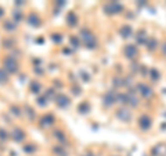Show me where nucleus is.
Returning <instances> with one entry per match:
<instances>
[{"label":"nucleus","instance_id":"obj_1","mask_svg":"<svg viewBox=\"0 0 166 156\" xmlns=\"http://www.w3.org/2000/svg\"><path fill=\"white\" fill-rule=\"evenodd\" d=\"M80 39H82V42H83V45L86 46V48H89V49H93V48H96V39H94V35L89 29H82L80 31Z\"/></svg>","mask_w":166,"mask_h":156},{"label":"nucleus","instance_id":"obj_2","mask_svg":"<svg viewBox=\"0 0 166 156\" xmlns=\"http://www.w3.org/2000/svg\"><path fill=\"white\" fill-rule=\"evenodd\" d=\"M3 66H4V70L7 73H10V74H15L17 71H18V63H17V60L14 57H6L4 61H3Z\"/></svg>","mask_w":166,"mask_h":156},{"label":"nucleus","instance_id":"obj_3","mask_svg":"<svg viewBox=\"0 0 166 156\" xmlns=\"http://www.w3.org/2000/svg\"><path fill=\"white\" fill-rule=\"evenodd\" d=\"M56 103H57L58 108L65 109V108H68V106H69L71 99H69L67 95H64V93H58L57 96H56Z\"/></svg>","mask_w":166,"mask_h":156},{"label":"nucleus","instance_id":"obj_4","mask_svg":"<svg viewBox=\"0 0 166 156\" xmlns=\"http://www.w3.org/2000/svg\"><path fill=\"white\" fill-rule=\"evenodd\" d=\"M26 22H28L31 27L37 28V27H40L42 20L39 18V16H37V14H35V13H31V14L28 16V18H26Z\"/></svg>","mask_w":166,"mask_h":156},{"label":"nucleus","instance_id":"obj_5","mask_svg":"<svg viewBox=\"0 0 166 156\" xmlns=\"http://www.w3.org/2000/svg\"><path fill=\"white\" fill-rule=\"evenodd\" d=\"M116 99H118V96H116V95H115L112 91L108 92V93H107V95L103 98L104 105H105V106H112V105L116 102Z\"/></svg>","mask_w":166,"mask_h":156},{"label":"nucleus","instance_id":"obj_6","mask_svg":"<svg viewBox=\"0 0 166 156\" xmlns=\"http://www.w3.org/2000/svg\"><path fill=\"white\" fill-rule=\"evenodd\" d=\"M104 10L107 11L108 14H115V13L122 10V6L118 4V3H109V4H107L104 7Z\"/></svg>","mask_w":166,"mask_h":156},{"label":"nucleus","instance_id":"obj_7","mask_svg":"<svg viewBox=\"0 0 166 156\" xmlns=\"http://www.w3.org/2000/svg\"><path fill=\"white\" fill-rule=\"evenodd\" d=\"M54 124V116L53 114H46L40 118V125L42 127H50Z\"/></svg>","mask_w":166,"mask_h":156},{"label":"nucleus","instance_id":"obj_8","mask_svg":"<svg viewBox=\"0 0 166 156\" xmlns=\"http://www.w3.org/2000/svg\"><path fill=\"white\" fill-rule=\"evenodd\" d=\"M11 135H13V140L17 141V142H21V141H24V138H25V132L20 128H14Z\"/></svg>","mask_w":166,"mask_h":156},{"label":"nucleus","instance_id":"obj_9","mask_svg":"<svg viewBox=\"0 0 166 156\" xmlns=\"http://www.w3.org/2000/svg\"><path fill=\"white\" fill-rule=\"evenodd\" d=\"M76 22H78V17H76V14L75 13H69L67 16V24L69 25V27H75L76 25Z\"/></svg>","mask_w":166,"mask_h":156},{"label":"nucleus","instance_id":"obj_10","mask_svg":"<svg viewBox=\"0 0 166 156\" xmlns=\"http://www.w3.org/2000/svg\"><path fill=\"white\" fill-rule=\"evenodd\" d=\"M116 116L120 118V120H123V121H129L130 120V113L126 110V109H120L116 112Z\"/></svg>","mask_w":166,"mask_h":156},{"label":"nucleus","instance_id":"obj_11","mask_svg":"<svg viewBox=\"0 0 166 156\" xmlns=\"http://www.w3.org/2000/svg\"><path fill=\"white\" fill-rule=\"evenodd\" d=\"M124 53H126L127 57L133 59V57L136 56V53H137V49H136L133 45H127V48H126V50H124Z\"/></svg>","mask_w":166,"mask_h":156},{"label":"nucleus","instance_id":"obj_12","mask_svg":"<svg viewBox=\"0 0 166 156\" xmlns=\"http://www.w3.org/2000/svg\"><path fill=\"white\" fill-rule=\"evenodd\" d=\"M78 110H79V113L80 114H87L89 112H90V105H89L87 102L80 103V105L78 106Z\"/></svg>","mask_w":166,"mask_h":156},{"label":"nucleus","instance_id":"obj_13","mask_svg":"<svg viewBox=\"0 0 166 156\" xmlns=\"http://www.w3.org/2000/svg\"><path fill=\"white\" fill-rule=\"evenodd\" d=\"M29 88H31V92H33V93H39L40 89H42V85L37 82V81H32Z\"/></svg>","mask_w":166,"mask_h":156},{"label":"nucleus","instance_id":"obj_14","mask_svg":"<svg viewBox=\"0 0 166 156\" xmlns=\"http://www.w3.org/2000/svg\"><path fill=\"white\" fill-rule=\"evenodd\" d=\"M150 124H151V120L148 117H147V116H143V117L140 118V127L141 128H148V127H150Z\"/></svg>","mask_w":166,"mask_h":156},{"label":"nucleus","instance_id":"obj_15","mask_svg":"<svg viewBox=\"0 0 166 156\" xmlns=\"http://www.w3.org/2000/svg\"><path fill=\"white\" fill-rule=\"evenodd\" d=\"M25 113H26V117L29 118V120H35V117H36V114H35V112H33V109L29 108V106H25Z\"/></svg>","mask_w":166,"mask_h":156},{"label":"nucleus","instance_id":"obj_16","mask_svg":"<svg viewBox=\"0 0 166 156\" xmlns=\"http://www.w3.org/2000/svg\"><path fill=\"white\" fill-rule=\"evenodd\" d=\"M8 81V73L3 68H0V84H6Z\"/></svg>","mask_w":166,"mask_h":156},{"label":"nucleus","instance_id":"obj_17","mask_svg":"<svg viewBox=\"0 0 166 156\" xmlns=\"http://www.w3.org/2000/svg\"><path fill=\"white\" fill-rule=\"evenodd\" d=\"M17 25H18V24H15V22H13V21H6L3 27H4L6 31H14L17 28Z\"/></svg>","mask_w":166,"mask_h":156},{"label":"nucleus","instance_id":"obj_18","mask_svg":"<svg viewBox=\"0 0 166 156\" xmlns=\"http://www.w3.org/2000/svg\"><path fill=\"white\" fill-rule=\"evenodd\" d=\"M22 17L24 16H22V13H21L20 10H17L13 13V18H14V22H15V24H18V22L22 20Z\"/></svg>","mask_w":166,"mask_h":156},{"label":"nucleus","instance_id":"obj_19","mask_svg":"<svg viewBox=\"0 0 166 156\" xmlns=\"http://www.w3.org/2000/svg\"><path fill=\"white\" fill-rule=\"evenodd\" d=\"M10 112L14 114V116H17V117L21 116V109L18 108V106H15V105H11L10 106Z\"/></svg>","mask_w":166,"mask_h":156},{"label":"nucleus","instance_id":"obj_20","mask_svg":"<svg viewBox=\"0 0 166 156\" xmlns=\"http://www.w3.org/2000/svg\"><path fill=\"white\" fill-rule=\"evenodd\" d=\"M44 98H46L49 102H50L51 99H56V93H54V89H47V92L44 93Z\"/></svg>","mask_w":166,"mask_h":156},{"label":"nucleus","instance_id":"obj_21","mask_svg":"<svg viewBox=\"0 0 166 156\" xmlns=\"http://www.w3.org/2000/svg\"><path fill=\"white\" fill-rule=\"evenodd\" d=\"M130 33H132V28L127 27V25L120 29V35H122V36H124V38H126V36H130Z\"/></svg>","mask_w":166,"mask_h":156},{"label":"nucleus","instance_id":"obj_22","mask_svg":"<svg viewBox=\"0 0 166 156\" xmlns=\"http://www.w3.org/2000/svg\"><path fill=\"white\" fill-rule=\"evenodd\" d=\"M37 105H39V106H42V108H44V106H47V102H49V100H47L46 98H44V95H43V96H40V98H37Z\"/></svg>","mask_w":166,"mask_h":156},{"label":"nucleus","instance_id":"obj_23","mask_svg":"<svg viewBox=\"0 0 166 156\" xmlns=\"http://www.w3.org/2000/svg\"><path fill=\"white\" fill-rule=\"evenodd\" d=\"M0 140H1V141L8 140V132H7V131H4L3 128H0Z\"/></svg>","mask_w":166,"mask_h":156},{"label":"nucleus","instance_id":"obj_24","mask_svg":"<svg viewBox=\"0 0 166 156\" xmlns=\"http://www.w3.org/2000/svg\"><path fill=\"white\" fill-rule=\"evenodd\" d=\"M71 45H72L73 48H79L80 46V42H79V39L76 36H72L71 38Z\"/></svg>","mask_w":166,"mask_h":156},{"label":"nucleus","instance_id":"obj_25","mask_svg":"<svg viewBox=\"0 0 166 156\" xmlns=\"http://www.w3.org/2000/svg\"><path fill=\"white\" fill-rule=\"evenodd\" d=\"M51 38H53V41H54L56 43L62 42V36L60 35V33H53V35H51Z\"/></svg>","mask_w":166,"mask_h":156},{"label":"nucleus","instance_id":"obj_26","mask_svg":"<svg viewBox=\"0 0 166 156\" xmlns=\"http://www.w3.org/2000/svg\"><path fill=\"white\" fill-rule=\"evenodd\" d=\"M24 151L28 152V153H32V152H35V151H36V148H35L33 145H26L25 148H24Z\"/></svg>","mask_w":166,"mask_h":156},{"label":"nucleus","instance_id":"obj_27","mask_svg":"<svg viewBox=\"0 0 166 156\" xmlns=\"http://www.w3.org/2000/svg\"><path fill=\"white\" fill-rule=\"evenodd\" d=\"M54 134H56V137H57L58 140H61V141L65 140V137H64V132H61V131H56Z\"/></svg>","mask_w":166,"mask_h":156},{"label":"nucleus","instance_id":"obj_28","mask_svg":"<svg viewBox=\"0 0 166 156\" xmlns=\"http://www.w3.org/2000/svg\"><path fill=\"white\" fill-rule=\"evenodd\" d=\"M13 41H4V48H11V45H13Z\"/></svg>","mask_w":166,"mask_h":156},{"label":"nucleus","instance_id":"obj_29","mask_svg":"<svg viewBox=\"0 0 166 156\" xmlns=\"http://www.w3.org/2000/svg\"><path fill=\"white\" fill-rule=\"evenodd\" d=\"M80 77L84 78V81H89V76L86 74V73H83V71H80Z\"/></svg>","mask_w":166,"mask_h":156},{"label":"nucleus","instance_id":"obj_30","mask_svg":"<svg viewBox=\"0 0 166 156\" xmlns=\"http://www.w3.org/2000/svg\"><path fill=\"white\" fill-rule=\"evenodd\" d=\"M65 6V1H57V7H64Z\"/></svg>","mask_w":166,"mask_h":156},{"label":"nucleus","instance_id":"obj_31","mask_svg":"<svg viewBox=\"0 0 166 156\" xmlns=\"http://www.w3.org/2000/svg\"><path fill=\"white\" fill-rule=\"evenodd\" d=\"M35 73H36V74H43V70H40L39 67H36V68H35Z\"/></svg>","mask_w":166,"mask_h":156},{"label":"nucleus","instance_id":"obj_32","mask_svg":"<svg viewBox=\"0 0 166 156\" xmlns=\"http://www.w3.org/2000/svg\"><path fill=\"white\" fill-rule=\"evenodd\" d=\"M15 4L17 6H22L24 4V0H18V1H15Z\"/></svg>","mask_w":166,"mask_h":156},{"label":"nucleus","instance_id":"obj_33","mask_svg":"<svg viewBox=\"0 0 166 156\" xmlns=\"http://www.w3.org/2000/svg\"><path fill=\"white\" fill-rule=\"evenodd\" d=\"M4 16V10H3V9H1V7H0V18H1V17Z\"/></svg>","mask_w":166,"mask_h":156},{"label":"nucleus","instance_id":"obj_34","mask_svg":"<svg viewBox=\"0 0 166 156\" xmlns=\"http://www.w3.org/2000/svg\"><path fill=\"white\" fill-rule=\"evenodd\" d=\"M87 156H93V155H87Z\"/></svg>","mask_w":166,"mask_h":156}]
</instances>
